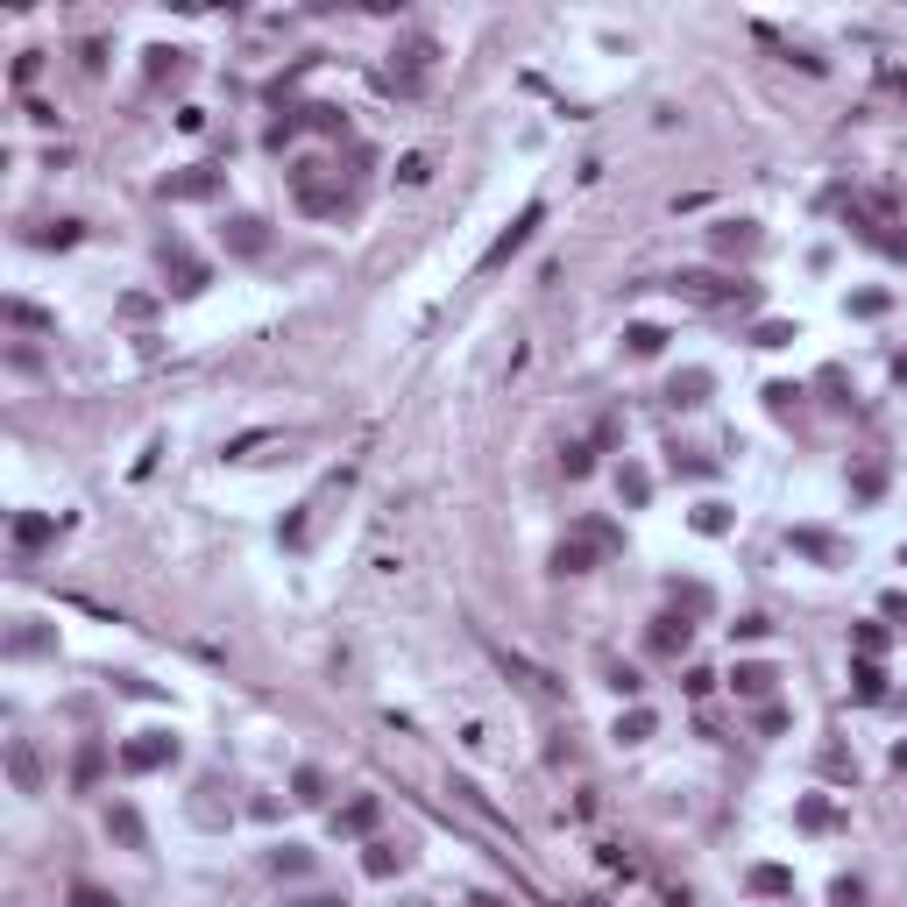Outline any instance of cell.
<instances>
[{"label":"cell","mask_w":907,"mask_h":907,"mask_svg":"<svg viewBox=\"0 0 907 907\" xmlns=\"http://www.w3.org/2000/svg\"><path fill=\"white\" fill-rule=\"evenodd\" d=\"M539 220H546V206H539V199H532V206H518V220H511V227H504V234L482 249V263H475V270H482V277H497V270H504V263L525 249V241L539 234Z\"/></svg>","instance_id":"obj_1"},{"label":"cell","mask_w":907,"mask_h":907,"mask_svg":"<svg viewBox=\"0 0 907 907\" xmlns=\"http://www.w3.org/2000/svg\"><path fill=\"white\" fill-rule=\"evenodd\" d=\"M674 298H695V305H752L759 291H752V284H730V277H716V270H681V277H674Z\"/></svg>","instance_id":"obj_2"},{"label":"cell","mask_w":907,"mask_h":907,"mask_svg":"<svg viewBox=\"0 0 907 907\" xmlns=\"http://www.w3.org/2000/svg\"><path fill=\"white\" fill-rule=\"evenodd\" d=\"M326 163H291V192H298V206L305 213H341L348 199H341V178H319Z\"/></svg>","instance_id":"obj_3"},{"label":"cell","mask_w":907,"mask_h":907,"mask_svg":"<svg viewBox=\"0 0 907 907\" xmlns=\"http://www.w3.org/2000/svg\"><path fill=\"white\" fill-rule=\"evenodd\" d=\"M163 277H171V291H178V298H199V291L213 284V270L185 249V241H163Z\"/></svg>","instance_id":"obj_4"},{"label":"cell","mask_w":907,"mask_h":907,"mask_svg":"<svg viewBox=\"0 0 907 907\" xmlns=\"http://www.w3.org/2000/svg\"><path fill=\"white\" fill-rule=\"evenodd\" d=\"M171 759H178V737L171 730H142V737L121 745V766L128 773H156V766H171Z\"/></svg>","instance_id":"obj_5"},{"label":"cell","mask_w":907,"mask_h":907,"mask_svg":"<svg viewBox=\"0 0 907 907\" xmlns=\"http://www.w3.org/2000/svg\"><path fill=\"white\" fill-rule=\"evenodd\" d=\"M787 546H794L801 560H815V567H851V546H844L837 532H822V525H794Z\"/></svg>","instance_id":"obj_6"},{"label":"cell","mask_w":907,"mask_h":907,"mask_svg":"<svg viewBox=\"0 0 907 907\" xmlns=\"http://www.w3.org/2000/svg\"><path fill=\"white\" fill-rule=\"evenodd\" d=\"M489 659H497V667H504L511 681H525L532 695H560V681L539 667V659H525V652H511V645H489Z\"/></svg>","instance_id":"obj_7"},{"label":"cell","mask_w":907,"mask_h":907,"mask_svg":"<svg viewBox=\"0 0 907 907\" xmlns=\"http://www.w3.org/2000/svg\"><path fill=\"white\" fill-rule=\"evenodd\" d=\"M8 780H15V794H43V759L29 737H8Z\"/></svg>","instance_id":"obj_8"},{"label":"cell","mask_w":907,"mask_h":907,"mask_svg":"<svg viewBox=\"0 0 907 907\" xmlns=\"http://www.w3.org/2000/svg\"><path fill=\"white\" fill-rule=\"evenodd\" d=\"M220 241H227L234 256H263V249H270V227H263L256 213H234V220L220 227Z\"/></svg>","instance_id":"obj_9"},{"label":"cell","mask_w":907,"mask_h":907,"mask_svg":"<svg viewBox=\"0 0 907 907\" xmlns=\"http://www.w3.org/2000/svg\"><path fill=\"white\" fill-rule=\"evenodd\" d=\"M376 815H383V801H376V794H355L348 808H334V837H369Z\"/></svg>","instance_id":"obj_10"},{"label":"cell","mask_w":907,"mask_h":907,"mask_svg":"<svg viewBox=\"0 0 907 907\" xmlns=\"http://www.w3.org/2000/svg\"><path fill=\"white\" fill-rule=\"evenodd\" d=\"M220 192V171H206V163H192V171H171L163 178V199H213Z\"/></svg>","instance_id":"obj_11"},{"label":"cell","mask_w":907,"mask_h":907,"mask_svg":"<svg viewBox=\"0 0 907 907\" xmlns=\"http://www.w3.org/2000/svg\"><path fill=\"white\" fill-rule=\"evenodd\" d=\"M107 837H114L121 851H149V830H142V815H135L128 801H114V808H107Z\"/></svg>","instance_id":"obj_12"},{"label":"cell","mask_w":907,"mask_h":907,"mask_svg":"<svg viewBox=\"0 0 907 907\" xmlns=\"http://www.w3.org/2000/svg\"><path fill=\"white\" fill-rule=\"evenodd\" d=\"M688 638H695L688 610H667V617H652V652H688Z\"/></svg>","instance_id":"obj_13"},{"label":"cell","mask_w":907,"mask_h":907,"mask_svg":"<svg viewBox=\"0 0 907 907\" xmlns=\"http://www.w3.org/2000/svg\"><path fill=\"white\" fill-rule=\"evenodd\" d=\"M752 241H759L752 220H716V227H709V249H716V256H745Z\"/></svg>","instance_id":"obj_14"},{"label":"cell","mask_w":907,"mask_h":907,"mask_svg":"<svg viewBox=\"0 0 907 907\" xmlns=\"http://www.w3.org/2000/svg\"><path fill=\"white\" fill-rule=\"evenodd\" d=\"M596 560H603V553H596V546H589L582 532H574V539H560V546H553V574H589Z\"/></svg>","instance_id":"obj_15"},{"label":"cell","mask_w":907,"mask_h":907,"mask_svg":"<svg viewBox=\"0 0 907 907\" xmlns=\"http://www.w3.org/2000/svg\"><path fill=\"white\" fill-rule=\"evenodd\" d=\"M773 681H780V674H773V667H759V659H745V667L730 674V688L745 695V702H766V695H773Z\"/></svg>","instance_id":"obj_16"},{"label":"cell","mask_w":907,"mask_h":907,"mask_svg":"<svg viewBox=\"0 0 907 907\" xmlns=\"http://www.w3.org/2000/svg\"><path fill=\"white\" fill-rule=\"evenodd\" d=\"M709 383H716L709 369H681V376L667 383V404H681V411H688V404H702V397H709Z\"/></svg>","instance_id":"obj_17"},{"label":"cell","mask_w":907,"mask_h":907,"mask_svg":"<svg viewBox=\"0 0 907 907\" xmlns=\"http://www.w3.org/2000/svg\"><path fill=\"white\" fill-rule=\"evenodd\" d=\"M50 539H57V518H43V511H22V518H15V546H22V553H36V546H50Z\"/></svg>","instance_id":"obj_18"},{"label":"cell","mask_w":907,"mask_h":907,"mask_svg":"<svg viewBox=\"0 0 907 907\" xmlns=\"http://www.w3.org/2000/svg\"><path fill=\"white\" fill-rule=\"evenodd\" d=\"M752 893H766V900H787L794 893V872L787 865H752V879H745Z\"/></svg>","instance_id":"obj_19"},{"label":"cell","mask_w":907,"mask_h":907,"mask_svg":"<svg viewBox=\"0 0 907 907\" xmlns=\"http://www.w3.org/2000/svg\"><path fill=\"white\" fill-rule=\"evenodd\" d=\"M8 326H22V334H50V326H57V312L29 305V298H8Z\"/></svg>","instance_id":"obj_20"},{"label":"cell","mask_w":907,"mask_h":907,"mask_svg":"<svg viewBox=\"0 0 907 907\" xmlns=\"http://www.w3.org/2000/svg\"><path fill=\"white\" fill-rule=\"evenodd\" d=\"M851 681H858V702H886V667H879V659H858Z\"/></svg>","instance_id":"obj_21"},{"label":"cell","mask_w":907,"mask_h":907,"mask_svg":"<svg viewBox=\"0 0 907 907\" xmlns=\"http://www.w3.org/2000/svg\"><path fill=\"white\" fill-rule=\"evenodd\" d=\"M362 872H369V879H390V872H404V851H397V844H369V851H362Z\"/></svg>","instance_id":"obj_22"},{"label":"cell","mask_w":907,"mask_h":907,"mask_svg":"<svg viewBox=\"0 0 907 907\" xmlns=\"http://www.w3.org/2000/svg\"><path fill=\"white\" fill-rule=\"evenodd\" d=\"M574 532H582V539H589V546H596L603 560H610V553L624 546V532H617V525H603V518H582V525H574Z\"/></svg>","instance_id":"obj_23"},{"label":"cell","mask_w":907,"mask_h":907,"mask_svg":"<svg viewBox=\"0 0 907 907\" xmlns=\"http://www.w3.org/2000/svg\"><path fill=\"white\" fill-rule=\"evenodd\" d=\"M560 468H567L574 482H582V475L596 468V440H567V447H560Z\"/></svg>","instance_id":"obj_24"},{"label":"cell","mask_w":907,"mask_h":907,"mask_svg":"<svg viewBox=\"0 0 907 907\" xmlns=\"http://www.w3.org/2000/svg\"><path fill=\"white\" fill-rule=\"evenodd\" d=\"M617 497H624V504L638 511V504L652 497V475H645V468H617Z\"/></svg>","instance_id":"obj_25"},{"label":"cell","mask_w":907,"mask_h":907,"mask_svg":"<svg viewBox=\"0 0 907 907\" xmlns=\"http://www.w3.org/2000/svg\"><path fill=\"white\" fill-rule=\"evenodd\" d=\"M298 114H305V128H319V135H348V114L326 107V100H319V107H298Z\"/></svg>","instance_id":"obj_26"},{"label":"cell","mask_w":907,"mask_h":907,"mask_svg":"<svg viewBox=\"0 0 907 907\" xmlns=\"http://www.w3.org/2000/svg\"><path fill=\"white\" fill-rule=\"evenodd\" d=\"M624 341H631V355H638V362H652L659 348H667V326H631Z\"/></svg>","instance_id":"obj_27"},{"label":"cell","mask_w":907,"mask_h":907,"mask_svg":"<svg viewBox=\"0 0 907 907\" xmlns=\"http://www.w3.org/2000/svg\"><path fill=\"white\" fill-rule=\"evenodd\" d=\"M794 822H801V830H830V822H837V808L822 801V794H808V801L794 808Z\"/></svg>","instance_id":"obj_28"},{"label":"cell","mask_w":907,"mask_h":907,"mask_svg":"<svg viewBox=\"0 0 907 907\" xmlns=\"http://www.w3.org/2000/svg\"><path fill=\"white\" fill-rule=\"evenodd\" d=\"M695 532L702 539H723L730 532V504H695Z\"/></svg>","instance_id":"obj_29"},{"label":"cell","mask_w":907,"mask_h":907,"mask_svg":"<svg viewBox=\"0 0 907 907\" xmlns=\"http://www.w3.org/2000/svg\"><path fill=\"white\" fill-rule=\"evenodd\" d=\"M270 865H277L284 879H305V872H312V851H298V844H277V851H270Z\"/></svg>","instance_id":"obj_30"},{"label":"cell","mask_w":907,"mask_h":907,"mask_svg":"<svg viewBox=\"0 0 907 907\" xmlns=\"http://www.w3.org/2000/svg\"><path fill=\"white\" fill-rule=\"evenodd\" d=\"M652 737V709H631V716H617V745H645Z\"/></svg>","instance_id":"obj_31"},{"label":"cell","mask_w":907,"mask_h":907,"mask_svg":"<svg viewBox=\"0 0 907 907\" xmlns=\"http://www.w3.org/2000/svg\"><path fill=\"white\" fill-rule=\"evenodd\" d=\"M71 907H121L107 886H93V879H71Z\"/></svg>","instance_id":"obj_32"},{"label":"cell","mask_w":907,"mask_h":907,"mask_svg":"<svg viewBox=\"0 0 907 907\" xmlns=\"http://www.w3.org/2000/svg\"><path fill=\"white\" fill-rule=\"evenodd\" d=\"M851 645H858V659H879V652H886V624H858Z\"/></svg>","instance_id":"obj_33"},{"label":"cell","mask_w":907,"mask_h":907,"mask_svg":"<svg viewBox=\"0 0 907 907\" xmlns=\"http://www.w3.org/2000/svg\"><path fill=\"white\" fill-rule=\"evenodd\" d=\"M78 241V220H50L43 234H36V249H71Z\"/></svg>","instance_id":"obj_34"},{"label":"cell","mask_w":907,"mask_h":907,"mask_svg":"<svg viewBox=\"0 0 907 907\" xmlns=\"http://www.w3.org/2000/svg\"><path fill=\"white\" fill-rule=\"evenodd\" d=\"M291 787H298V801H319V794H326V773H319V766H298Z\"/></svg>","instance_id":"obj_35"},{"label":"cell","mask_w":907,"mask_h":907,"mask_svg":"<svg viewBox=\"0 0 907 907\" xmlns=\"http://www.w3.org/2000/svg\"><path fill=\"white\" fill-rule=\"evenodd\" d=\"M787 341H794V326H787V319H766L759 334H752V348H787Z\"/></svg>","instance_id":"obj_36"},{"label":"cell","mask_w":907,"mask_h":907,"mask_svg":"<svg viewBox=\"0 0 907 907\" xmlns=\"http://www.w3.org/2000/svg\"><path fill=\"white\" fill-rule=\"evenodd\" d=\"M100 766H107V752H100V745H86V752H78V773H71V780H78V787H93V780H100Z\"/></svg>","instance_id":"obj_37"},{"label":"cell","mask_w":907,"mask_h":907,"mask_svg":"<svg viewBox=\"0 0 907 907\" xmlns=\"http://www.w3.org/2000/svg\"><path fill=\"white\" fill-rule=\"evenodd\" d=\"M433 178V156H404L397 163V185H426Z\"/></svg>","instance_id":"obj_38"},{"label":"cell","mask_w":907,"mask_h":907,"mask_svg":"<svg viewBox=\"0 0 907 907\" xmlns=\"http://www.w3.org/2000/svg\"><path fill=\"white\" fill-rule=\"evenodd\" d=\"M879 489H886V475H879V468H858V482H851V497H858V504H872V497H879Z\"/></svg>","instance_id":"obj_39"},{"label":"cell","mask_w":907,"mask_h":907,"mask_svg":"<svg viewBox=\"0 0 907 907\" xmlns=\"http://www.w3.org/2000/svg\"><path fill=\"white\" fill-rule=\"evenodd\" d=\"M610 688H617V695H638L645 681H638V667H624V659H610Z\"/></svg>","instance_id":"obj_40"},{"label":"cell","mask_w":907,"mask_h":907,"mask_svg":"<svg viewBox=\"0 0 907 907\" xmlns=\"http://www.w3.org/2000/svg\"><path fill=\"white\" fill-rule=\"evenodd\" d=\"M766 404H773V411H780V419H787V411L801 404V390H794V383H766Z\"/></svg>","instance_id":"obj_41"},{"label":"cell","mask_w":907,"mask_h":907,"mask_svg":"<svg viewBox=\"0 0 907 907\" xmlns=\"http://www.w3.org/2000/svg\"><path fill=\"white\" fill-rule=\"evenodd\" d=\"M674 603H681L688 617H702V610H709V589H702V582H688V589H674Z\"/></svg>","instance_id":"obj_42"},{"label":"cell","mask_w":907,"mask_h":907,"mask_svg":"<svg viewBox=\"0 0 907 907\" xmlns=\"http://www.w3.org/2000/svg\"><path fill=\"white\" fill-rule=\"evenodd\" d=\"M766 631H773V617H759V610H752V617H737V624H730V638H766Z\"/></svg>","instance_id":"obj_43"},{"label":"cell","mask_w":907,"mask_h":907,"mask_svg":"<svg viewBox=\"0 0 907 907\" xmlns=\"http://www.w3.org/2000/svg\"><path fill=\"white\" fill-rule=\"evenodd\" d=\"M851 312H858V319H879V312H886V291H858Z\"/></svg>","instance_id":"obj_44"},{"label":"cell","mask_w":907,"mask_h":907,"mask_svg":"<svg viewBox=\"0 0 907 907\" xmlns=\"http://www.w3.org/2000/svg\"><path fill=\"white\" fill-rule=\"evenodd\" d=\"M830 900H837V907H858V900H865V886H858V879H837V886H830Z\"/></svg>","instance_id":"obj_45"},{"label":"cell","mask_w":907,"mask_h":907,"mask_svg":"<svg viewBox=\"0 0 907 907\" xmlns=\"http://www.w3.org/2000/svg\"><path fill=\"white\" fill-rule=\"evenodd\" d=\"M36 71H43V57H36V50H22V57H15V86H29Z\"/></svg>","instance_id":"obj_46"},{"label":"cell","mask_w":907,"mask_h":907,"mask_svg":"<svg viewBox=\"0 0 907 907\" xmlns=\"http://www.w3.org/2000/svg\"><path fill=\"white\" fill-rule=\"evenodd\" d=\"M298 907H341V900H334V893H312V900H298Z\"/></svg>","instance_id":"obj_47"},{"label":"cell","mask_w":907,"mask_h":907,"mask_svg":"<svg viewBox=\"0 0 907 907\" xmlns=\"http://www.w3.org/2000/svg\"><path fill=\"white\" fill-rule=\"evenodd\" d=\"M468 907H504V900H497V893H475V900H468Z\"/></svg>","instance_id":"obj_48"},{"label":"cell","mask_w":907,"mask_h":907,"mask_svg":"<svg viewBox=\"0 0 907 907\" xmlns=\"http://www.w3.org/2000/svg\"><path fill=\"white\" fill-rule=\"evenodd\" d=\"M893 766H900V773H907V737H900V745H893Z\"/></svg>","instance_id":"obj_49"}]
</instances>
